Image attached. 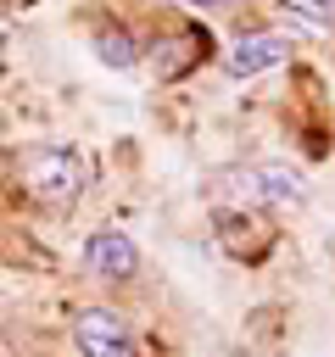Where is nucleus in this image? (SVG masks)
Returning a JSON list of instances; mask_svg holds the SVG:
<instances>
[{
	"mask_svg": "<svg viewBox=\"0 0 335 357\" xmlns=\"http://www.w3.org/2000/svg\"><path fill=\"white\" fill-rule=\"evenodd\" d=\"M179 6H195V11H207V17H223L234 0H179Z\"/></svg>",
	"mask_w": 335,
	"mask_h": 357,
	"instance_id": "obj_8",
	"label": "nucleus"
},
{
	"mask_svg": "<svg viewBox=\"0 0 335 357\" xmlns=\"http://www.w3.org/2000/svg\"><path fill=\"white\" fill-rule=\"evenodd\" d=\"M95 61H100V67L128 73V67L140 61V50H134V39H128L123 28H95Z\"/></svg>",
	"mask_w": 335,
	"mask_h": 357,
	"instance_id": "obj_6",
	"label": "nucleus"
},
{
	"mask_svg": "<svg viewBox=\"0 0 335 357\" xmlns=\"http://www.w3.org/2000/svg\"><path fill=\"white\" fill-rule=\"evenodd\" d=\"M229 195L251 212V206H302L307 201V178H302V167H290V162H251V167H234L229 178Z\"/></svg>",
	"mask_w": 335,
	"mask_h": 357,
	"instance_id": "obj_2",
	"label": "nucleus"
},
{
	"mask_svg": "<svg viewBox=\"0 0 335 357\" xmlns=\"http://www.w3.org/2000/svg\"><path fill=\"white\" fill-rule=\"evenodd\" d=\"M84 268H89L95 279L123 284V279L140 273V245H134L123 229H89V240H84Z\"/></svg>",
	"mask_w": 335,
	"mask_h": 357,
	"instance_id": "obj_5",
	"label": "nucleus"
},
{
	"mask_svg": "<svg viewBox=\"0 0 335 357\" xmlns=\"http://www.w3.org/2000/svg\"><path fill=\"white\" fill-rule=\"evenodd\" d=\"M285 11H296L313 28H335V0H285Z\"/></svg>",
	"mask_w": 335,
	"mask_h": 357,
	"instance_id": "obj_7",
	"label": "nucleus"
},
{
	"mask_svg": "<svg viewBox=\"0 0 335 357\" xmlns=\"http://www.w3.org/2000/svg\"><path fill=\"white\" fill-rule=\"evenodd\" d=\"M290 50H296L290 33H279V28H257V33H246V39H234V45L223 50V73H229V78H262V73L285 67Z\"/></svg>",
	"mask_w": 335,
	"mask_h": 357,
	"instance_id": "obj_4",
	"label": "nucleus"
},
{
	"mask_svg": "<svg viewBox=\"0 0 335 357\" xmlns=\"http://www.w3.org/2000/svg\"><path fill=\"white\" fill-rule=\"evenodd\" d=\"M73 346H78V357H140L134 329L112 307H84L73 318Z\"/></svg>",
	"mask_w": 335,
	"mask_h": 357,
	"instance_id": "obj_3",
	"label": "nucleus"
},
{
	"mask_svg": "<svg viewBox=\"0 0 335 357\" xmlns=\"http://www.w3.org/2000/svg\"><path fill=\"white\" fill-rule=\"evenodd\" d=\"M22 184H28V195H39L45 206L67 212V206H78V195H84V162H78V151H67V145H28V151H22Z\"/></svg>",
	"mask_w": 335,
	"mask_h": 357,
	"instance_id": "obj_1",
	"label": "nucleus"
},
{
	"mask_svg": "<svg viewBox=\"0 0 335 357\" xmlns=\"http://www.w3.org/2000/svg\"><path fill=\"white\" fill-rule=\"evenodd\" d=\"M0 357H11V351H6V340H0Z\"/></svg>",
	"mask_w": 335,
	"mask_h": 357,
	"instance_id": "obj_9",
	"label": "nucleus"
}]
</instances>
